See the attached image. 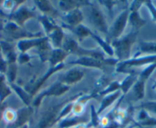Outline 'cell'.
Segmentation results:
<instances>
[{
    "instance_id": "cell-38",
    "label": "cell",
    "mask_w": 156,
    "mask_h": 128,
    "mask_svg": "<svg viewBox=\"0 0 156 128\" xmlns=\"http://www.w3.org/2000/svg\"><path fill=\"white\" fill-rule=\"evenodd\" d=\"M13 51H16V50L11 43L7 41H3V40L0 41V53H2V56H5Z\"/></svg>"
},
{
    "instance_id": "cell-36",
    "label": "cell",
    "mask_w": 156,
    "mask_h": 128,
    "mask_svg": "<svg viewBox=\"0 0 156 128\" xmlns=\"http://www.w3.org/2000/svg\"><path fill=\"white\" fill-rule=\"evenodd\" d=\"M156 69V62H153V63L149 64L148 66H146V67L139 74V79L142 80V81L147 82V80L149 79V77L151 76V74L153 73L154 70Z\"/></svg>"
},
{
    "instance_id": "cell-19",
    "label": "cell",
    "mask_w": 156,
    "mask_h": 128,
    "mask_svg": "<svg viewBox=\"0 0 156 128\" xmlns=\"http://www.w3.org/2000/svg\"><path fill=\"white\" fill-rule=\"evenodd\" d=\"M47 37L48 38L49 42L53 48H62V44L65 38V35L61 27H58Z\"/></svg>"
},
{
    "instance_id": "cell-30",
    "label": "cell",
    "mask_w": 156,
    "mask_h": 128,
    "mask_svg": "<svg viewBox=\"0 0 156 128\" xmlns=\"http://www.w3.org/2000/svg\"><path fill=\"white\" fill-rule=\"evenodd\" d=\"M69 30L71 31L77 37L78 40L80 41H83L84 38H87V37H91V35L93 33V31L89 28L82 24L74 27V28H69Z\"/></svg>"
},
{
    "instance_id": "cell-48",
    "label": "cell",
    "mask_w": 156,
    "mask_h": 128,
    "mask_svg": "<svg viewBox=\"0 0 156 128\" xmlns=\"http://www.w3.org/2000/svg\"><path fill=\"white\" fill-rule=\"evenodd\" d=\"M134 128H149V127H144V126H137V125H136Z\"/></svg>"
},
{
    "instance_id": "cell-7",
    "label": "cell",
    "mask_w": 156,
    "mask_h": 128,
    "mask_svg": "<svg viewBox=\"0 0 156 128\" xmlns=\"http://www.w3.org/2000/svg\"><path fill=\"white\" fill-rule=\"evenodd\" d=\"M129 8L124 9L117 16L112 23V26L110 27V28H109V33H108L109 43L122 37L129 22Z\"/></svg>"
},
{
    "instance_id": "cell-17",
    "label": "cell",
    "mask_w": 156,
    "mask_h": 128,
    "mask_svg": "<svg viewBox=\"0 0 156 128\" xmlns=\"http://www.w3.org/2000/svg\"><path fill=\"white\" fill-rule=\"evenodd\" d=\"M92 3L88 1H60L58 7L63 12L68 13L76 8H80L83 6H90Z\"/></svg>"
},
{
    "instance_id": "cell-15",
    "label": "cell",
    "mask_w": 156,
    "mask_h": 128,
    "mask_svg": "<svg viewBox=\"0 0 156 128\" xmlns=\"http://www.w3.org/2000/svg\"><path fill=\"white\" fill-rule=\"evenodd\" d=\"M90 117H87L84 114L81 116L69 115L66 118L60 120L58 122V127L60 128H72L76 125L81 124V123H87L90 122Z\"/></svg>"
},
{
    "instance_id": "cell-4",
    "label": "cell",
    "mask_w": 156,
    "mask_h": 128,
    "mask_svg": "<svg viewBox=\"0 0 156 128\" xmlns=\"http://www.w3.org/2000/svg\"><path fill=\"white\" fill-rule=\"evenodd\" d=\"M156 62V55H145V56H135L133 58L116 64V71L118 72H129L131 68L137 66H148Z\"/></svg>"
},
{
    "instance_id": "cell-28",
    "label": "cell",
    "mask_w": 156,
    "mask_h": 128,
    "mask_svg": "<svg viewBox=\"0 0 156 128\" xmlns=\"http://www.w3.org/2000/svg\"><path fill=\"white\" fill-rule=\"evenodd\" d=\"M145 83L146 82L142 81L138 78L137 81L133 86L132 92H133V95L135 101H139L144 99L145 92Z\"/></svg>"
},
{
    "instance_id": "cell-24",
    "label": "cell",
    "mask_w": 156,
    "mask_h": 128,
    "mask_svg": "<svg viewBox=\"0 0 156 128\" xmlns=\"http://www.w3.org/2000/svg\"><path fill=\"white\" fill-rule=\"evenodd\" d=\"M138 78H139V74H136V72H131L121 82L119 90L121 91L122 95H126L128 93L129 91L133 88V86H134L136 82L137 81Z\"/></svg>"
},
{
    "instance_id": "cell-26",
    "label": "cell",
    "mask_w": 156,
    "mask_h": 128,
    "mask_svg": "<svg viewBox=\"0 0 156 128\" xmlns=\"http://www.w3.org/2000/svg\"><path fill=\"white\" fill-rule=\"evenodd\" d=\"M38 21L41 25H42L43 28H44V31H45L46 36L50 35L52 31H55V29L58 28V25L55 24V21L52 18L48 17L47 15H41L38 17Z\"/></svg>"
},
{
    "instance_id": "cell-34",
    "label": "cell",
    "mask_w": 156,
    "mask_h": 128,
    "mask_svg": "<svg viewBox=\"0 0 156 128\" xmlns=\"http://www.w3.org/2000/svg\"><path fill=\"white\" fill-rule=\"evenodd\" d=\"M17 117V111L10 108H6L2 114V119L9 125H12L15 123Z\"/></svg>"
},
{
    "instance_id": "cell-46",
    "label": "cell",
    "mask_w": 156,
    "mask_h": 128,
    "mask_svg": "<svg viewBox=\"0 0 156 128\" xmlns=\"http://www.w3.org/2000/svg\"><path fill=\"white\" fill-rule=\"evenodd\" d=\"M91 126L90 123H81V124H79V125H76V126H73L72 128H90Z\"/></svg>"
},
{
    "instance_id": "cell-43",
    "label": "cell",
    "mask_w": 156,
    "mask_h": 128,
    "mask_svg": "<svg viewBox=\"0 0 156 128\" xmlns=\"http://www.w3.org/2000/svg\"><path fill=\"white\" fill-rule=\"evenodd\" d=\"M142 5H145V1H134L131 3L129 10V11H139Z\"/></svg>"
},
{
    "instance_id": "cell-16",
    "label": "cell",
    "mask_w": 156,
    "mask_h": 128,
    "mask_svg": "<svg viewBox=\"0 0 156 128\" xmlns=\"http://www.w3.org/2000/svg\"><path fill=\"white\" fill-rule=\"evenodd\" d=\"M32 107H24L17 110V117L13 124L9 125L11 128H18L23 126L27 123H29L30 118L32 116Z\"/></svg>"
},
{
    "instance_id": "cell-10",
    "label": "cell",
    "mask_w": 156,
    "mask_h": 128,
    "mask_svg": "<svg viewBox=\"0 0 156 128\" xmlns=\"http://www.w3.org/2000/svg\"><path fill=\"white\" fill-rule=\"evenodd\" d=\"M90 18L93 25L96 28L100 31L101 33L108 35L109 33V28H108L107 22L106 18L103 14L100 8L96 7L92 3L90 5Z\"/></svg>"
},
{
    "instance_id": "cell-35",
    "label": "cell",
    "mask_w": 156,
    "mask_h": 128,
    "mask_svg": "<svg viewBox=\"0 0 156 128\" xmlns=\"http://www.w3.org/2000/svg\"><path fill=\"white\" fill-rule=\"evenodd\" d=\"M119 88H120V83L118 81H113L109 83V84H108V86H106V88L103 90L98 92L97 95H100V96H103V97L105 95H107L109 94H111L112 92H115L116 91L119 90Z\"/></svg>"
},
{
    "instance_id": "cell-37",
    "label": "cell",
    "mask_w": 156,
    "mask_h": 128,
    "mask_svg": "<svg viewBox=\"0 0 156 128\" xmlns=\"http://www.w3.org/2000/svg\"><path fill=\"white\" fill-rule=\"evenodd\" d=\"M137 108L156 115V101H147V102H142Z\"/></svg>"
},
{
    "instance_id": "cell-3",
    "label": "cell",
    "mask_w": 156,
    "mask_h": 128,
    "mask_svg": "<svg viewBox=\"0 0 156 128\" xmlns=\"http://www.w3.org/2000/svg\"><path fill=\"white\" fill-rule=\"evenodd\" d=\"M62 49L68 54H74L79 57L81 56H90L102 61H106V59L102 52L95 49H86L80 47L78 43L73 38L66 37L62 44Z\"/></svg>"
},
{
    "instance_id": "cell-45",
    "label": "cell",
    "mask_w": 156,
    "mask_h": 128,
    "mask_svg": "<svg viewBox=\"0 0 156 128\" xmlns=\"http://www.w3.org/2000/svg\"><path fill=\"white\" fill-rule=\"evenodd\" d=\"M2 6H3V8L5 10L10 11V10L13 9L14 7L16 6V2H13V1H5V2L2 3Z\"/></svg>"
},
{
    "instance_id": "cell-22",
    "label": "cell",
    "mask_w": 156,
    "mask_h": 128,
    "mask_svg": "<svg viewBox=\"0 0 156 128\" xmlns=\"http://www.w3.org/2000/svg\"><path fill=\"white\" fill-rule=\"evenodd\" d=\"M68 55V53L62 48H53L48 60L50 66H56L60 64L64 63V60Z\"/></svg>"
},
{
    "instance_id": "cell-50",
    "label": "cell",
    "mask_w": 156,
    "mask_h": 128,
    "mask_svg": "<svg viewBox=\"0 0 156 128\" xmlns=\"http://www.w3.org/2000/svg\"><path fill=\"white\" fill-rule=\"evenodd\" d=\"M154 85H156V82H155V83H154Z\"/></svg>"
},
{
    "instance_id": "cell-12",
    "label": "cell",
    "mask_w": 156,
    "mask_h": 128,
    "mask_svg": "<svg viewBox=\"0 0 156 128\" xmlns=\"http://www.w3.org/2000/svg\"><path fill=\"white\" fill-rule=\"evenodd\" d=\"M83 76H84V73L83 71L76 68H73L67 70L65 73L61 76L58 82L66 86H70V85H73L81 81Z\"/></svg>"
},
{
    "instance_id": "cell-18",
    "label": "cell",
    "mask_w": 156,
    "mask_h": 128,
    "mask_svg": "<svg viewBox=\"0 0 156 128\" xmlns=\"http://www.w3.org/2000/svg\"><path fill=\"white\" fill-rule=\"evenodd\" d=\"M135 124L144 127L156 126V117H151L146 111L140 109L137 118L135 120Z\"/></svg>"
},
{
    "instance_id": "cell-29",
    "label": "cell",
    "mask_w": 156,
    "mask_h": 128,
    "mask_svg": "<svg viewBox=\"0 0 156 128\" xmlns=\"http://www.w3.org/2000/svg\"><path fill=\"white\" fill-rule=\"evenodd\" d=\"M11 87L8 85L5 75L0 74V103H4L7 98L12 94Z\"/></svg>"
},
{
    "instance_id": "cell-42",
    "label": "cell",
    "mask_w": 156,
    "mask_h": 128,
    "mask_svg": "<svg viewBox=\"0 0 156 128\" xmlns=\"http://www.w3.org/2000/svg\"><path fill=\"white\" fill-rule=\"evenodd\" d=\"M7 68H8V62H6L5 58L0 53V74L1 75H5L6 72Z\"/></svg>"
},
{
    "instance_id": "cell-6",
    "label": "cell",
    "mask_w": 156,
    "mask_h": 128,
    "mask_svg": "<svg viewBox=\"0 0 156 128\" xmlns=\"http://www.w3.org/2000/svg\"><path fill=\"white\" fill-rule=\"evenodd\" d=\"M119 62L117 59H108L106 61H102L97 59L96 58L90 57V56H81L78 57L75 60L69 62L68 65L73 66H80L83 67L95 68V69H102L103 70L106 66H116V64Z\"/></svg>"
},
{
    "instance_id": "cell-44",
    "label": "cell",
    "mask_w": 156,
    "mask_h": 128,
    "mask_svg": "<svg viewBox=\"0 0 156 128\" xmlns=\"http://www.w3.org/2000/svg\"><path fill=\"white\" fill-rule=\"evenodd\" d=\"M98 2L100 5L106 6L111 14H112V10L113 8V6L117 3L116 2H112V1H99Z\"/></svg>"
},
{
    "instance_id": "cell-8",
    "label": "cell",
    "mask_w": 156,
    "mask_h": 128,
    "mask_svg": "<svg viewBox=\"0 0 156 128\" xmlns=\"http://www.w3.org/2000/svg\"><path fill=\"white\" fill-rule=\"evenodd\" d=\"M4 32L5 35L10 38L12 40H16V41H20L22 39H27V38H37V37H41V33L32 34L26 30L23 29V28L19 26L14 22H7L3 27Z\"/></svg>"
},
{
    "instance_id": "cell-5",
    "label": "cell",
    "mask_w": 156,
    "mask_h": 128,
    "mask_svg": "<svg viewBox=\"0 0 156 128\" xmlns=\"http://www.w3.org/2000/svg\"><path fill=\"white\" fill-rule=\"evenodd\" d=\"M69 89H70V86H66V85L63 84L60 82H57L56 83L51 86L48 89L37 94L36 97H34L31 107L32 108H38L41 105V102L44 100V98L58 97V96L64 95Z\"/></svg>"
},
{
    "instance_id": "cell-47",
    "label": "cell",
    "mask_w": 156,
    "mask_h": 128,
    "mask_svg": "<svg viewBox=\"0 0 156 128\" xmlns=\"http://www.w3.org/2000/svg\"><path fill=\"white\" fill-rule=\"evenodd\" d=\"M18 128H30V123H25V124H24L23 126H20V127H18Z\"/></svg>"
},
{
    "instance_id": "cell-41",
    "label": "cell",
    "mask_w": 156,
    "mask_h": 128,
    "mask_svg": "<svg viewBox=\"0 0 156 128\" xmlns=\"http://www.w3.org/2000/svg\"><path fill=\"white\" fill-rule=\"evenodd\" d=\"M31 59V56L28 55L27 53H20L18 55V59H17V63H19L20 65H23V64L27 63Z\"/></svg>"
},
{
    "instance_id": "cell-21",
    "label": "cell",
    "mask_w": 156,
    "mask_h": 128,
    "mask_svg": "<svg viewBox=\"0 0 156 128\" xmlns=\"http://www.w3.org/2000/svg\"><path fill=\"white\" fill-rule=\"evenodd\" d=\"M10 87H11L12 90L16 92V95L19 96V98L22 100V102L25 104V106L31 107V104H32L34 97L29 92L25 91V89H22L19 85H16V83L10 84Z\"/></svg>"
},
{
    "instance_id": "cell-39",
    "label": "cell",
    "mask_w": 156,
    "mask_h": 128,
    "mask_svg": "<svg viewBox=\"0 0 156 128\" xmlns=\"http://www.w3.org/2000/svg\"><path fill=\"white\" fill-rule=\"evenodd\" d=\"M99 114H97V111H96L94 105H91L90 107V123L91 126L94 128H97L100 126V117H99Z\"/></svg>"
},
{
    "instance_id": "cell-27",
    "label": "cell",
    "mask_w": 156,
    "mask_h": 128,
    "mask_svg": "<svg viewBox=\"0 0 156 128\" xmlns=\"http://www.w3.org/2000/svg\"><path fill=\"white\" fill-rule=\"evenodd\" d=\"M129 22L133 26V29L139 31L146 24L145 20L141 17L139 11H129Z\"/></svg>"
},
{
    "instance_id": "cell-9",
    "label": "cell",
    "mask_w": 156,
    "mask_h": 128,
    "mask_svg": "<svg viewBox=\"0 0 156 128\" xmlns=\"http://www.w3.org/2000/svg\"><path fill=\"white\" fill-rule=\"evenodd\" d=\"M36 15L31 9L28 8L25 3L14 10L9 15V21L23 28V25L28 20L34 19Z\"/></svg>"
},
{
    "instance_id": "cell-33",
    "label": "cell",
    "mask_w": 156,
    "mask_h": 128,
    "mask_svg": "<svg viewBox=\"0 0 156 128\" xmlns=\"http://www.w3.org/2000/svg\"><path fill=\"white\" fill-rule=\"evenodd\" d=\"M18 73V66L17 63L8 64L6 72L5 74V79L9 84L15 83Z\"/></svg>"
},
{
    "instance_id": "cell-32",
    "label": "cell",
    "mask_w": 156,
    "mask_h": 128,
    "mask_svg": "<svg viewBox=\"0 0 156 128\" xmlns=\"http://www.w3.org/2000/svg\"><path fill=\"white\" fill-rule=\"evenodd\" d=\"M139 50L142 53H146L147 55H156V42L140 41Z\"/></svg>"
},
{
    "instance_id": "cell-11",
    "label": "cell",
    "mask_w": 156,
    "mask_h": 128,
    "mask_svg": "<svg viewBox=\"0 0 156 128\" xmlns=\"http://www.w3.org/2000/svg\"><path fill=\"white\" fill-rule=\"evenodd\" d=\"M48 37H37V38H27L22 39L17 41L16 47L20 53H28V50L32 48H37V47L41 45L45 40H47Z\"/></svg>"
},
{
    "instance_id": "cell-49",
    "label": "cell",
    "mask_w": 156,
    "mask_h": 128,
    "mask_svg": "<svg viewBox=\"0 0 156 128\" xmlns=\"http://www.w3.org/2000/svg\"><path fill=\"white\" fill-rule=\"evenodd\" d=\"M154 89H155L156 90V85H154Z\"/></svg>"
},
{
    "instance_id": "cell-14",
    "label": "cell",
    "mask_w": 156,
    "mask_h": 128,
    "mask_svg": "<svg viewBox=\"0 0 156 128\" xmlns=\"http://www.w3.org/2000/svg\"><path fill=\"white\" fill-rule=\"evenodd\" d=\"M64 28L67 29L74 28L79 25H81L83 21V15L80 8H76L68 13H66L64 16Z\"/></svg>"
},
{
    "instance_id": "cell-51",
    "label": "cell",
    "mask_w": 156,
    "mask_h": 128,
    "mask_svg": "<svg viewBox=\"0 0 156 128\" xmlns=\"http://www.w3.org/2000/svg\"><path fill=\"white\" fill-rule=\"evenodd\" d=\"M56 128H60V127H56Z\"/></svg>"
},
{
    "instance_id": "cell-20",
    "label": "cell",
    "mask_w": 156,
    "mask_h": 128,
    "mask_svg": "<svg viewBox=\"0 0 156 128\" xmlns=\"http://www.w3.org/2000/svg\"><path fill=\"white\" fill-rule=\"evenodd\" d=\"M121 95H122L121 91L118 90L116 91V92H112V93L103 96V100H102L101 104H100V108H99L98 110L97 111V114H98L99 115H100L105 110L107 109L109 107H110L115 101L118 100L119 99H120L119 97L121 96Z\"/></svg>"
},
{
    "instance_id": "cell-31",
    "label": "cell",
    "mask_w": 156,
    "mask_h": 128,
    "mask_svg": "<svg viewBox=\"0 0 156 128\" xmlns=\"http://www.w3.org/2000/svg\"><path fill=\"white\" fill-rule=\"evenodd\" d=\"M91 38L97 43V44L100 45V47H101L102 50L104 51L105 53L108 55L109 56H112L114 55V50L112 49V46H111L110 43H109L108 41H104L102 38H100L98 35L94 33L93 32L92 35H91Z\"/></svg>"
},
{
    "instance_id": "cell-2",
    "label": "cell",
    "mask_w": 156,
    "mask_h": 128,
    "mask_svg": "<svg viewBox=\"0 0 156 128\" xmlns=\"http://www.w3.org/2000/svg\"><path fill=\"white\" fill-rule=\"evenodd\" d=\"M83 95V93L77 94L74 95L72 98H70L68 100H66L64 102H61L60 104H58L56 105L50 107L47 111H44L41 114L40 120L37 123V128H52L57 123H58V117L61 113V109L65 105H67L68 102L71 101L76 100L77 99Z\"/></svg>"
},
{
    "instance_id": "cell-13",
    "label": "cell",
    "mask_w": 156,
    "mask_h": 128,
    "mask_svg": "<svg viewBox=\"0 0 156 128\" xmlns=\"http://www.w3.org/2000/svg\"><path fill=\"white\" fill-rule=\"evenodd\" d=\"M64 66H65V63L60 64V65H58V66H50L49 69L44 74V76H43L41 78L39 79L34 83V85L32 86V89H31L29 93L32 95L33 97H34V95L38 92L39 89H41V87L44 84V83H45V82L47 81V80L48 79L50 78L53 74L62 70V69H64Z\"/></svg>"
},
{
    "instance_id": "cell-40",
    "label": "cell",
    "mask_w": 156,
    "mask_h": 128,
    "mask_svg": "<svg viewBox=\"0 0 156 128\" xmlns=\"http://www.w3.org/2000/svg\"><path fill=\"white\" fill-rule=\"evenodd\" d=\"M145 5L149 10L151 17H152V20L156 22V6L154 5V4L151 1H145Z\"/></svg>"
},
{
    "instance_id": "cell-25",
    "label": "cell",
    "mask_w": 156,
    "mask_h": 128,
    "mask_svg": "<svg viewBox=\"0 0 156 128\" xmlns=\"http://www.w3.org/2000/svg\"><path fill=\"white\" fill-rule=\"evenodd\" d=\"M37 53H38V56L40 57V59L42 62H45L49 60L51 54L52 50L53 47L51 45L50 42H49L48 38L47 40L44 41L41 45L37 47Z\"/></svg>"
},
{
    "instance_id": "cell-1",
    "label": "cell",
    "mask_w": 156,
    "mask_h": 128,
    "mask_svg": "<svg viewBox=\"0 0 156 128\" xmlns=\"http://www.w3.org/2000/svg\"><path fill=\"white\" fill-rule=\"evenodd\" d=\"M139 31L133 29L128 35L120 37L118 39L111 41V46L114 50V54L119 62L130 59L132 47L136 43Z\"/></svg>"
},
{
    "instance_id": "cell-23",
    "label": "cell",
    "mask_w": 156,
    "mask_h": 128,
    "mask_svg": "<svg viewBox=\"0 0 156 128\" xmlns=\"http://www.w3.org/2000/svg\"><path fill=\"white\" fill-rule=\"evenodd\" d=\"M34 4L44 15H47L52 19L58 15V11L54 8L49 1H34Z\"/></svg>"
}]
</instances>
